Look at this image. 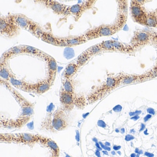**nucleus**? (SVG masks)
Listing matches in <instances>:
<instances>
[{
	"instance_id": "nucleus-46",
	"label": "nucleus",
	"mask_w": 157,
	"mask_h": 157,
	"mask_svg": "<svg viewBox=\"0 0 157 157\" xmlns=\"http://www.w3.org/2000/svg\"><path fill=\"white\" fill-rule=\"evenodd\" d=\"M102 152H103V154H104L107 155H108V152H107V150L103 151H102Z\"/></svg>"
},
{
	"instance_id": "nucleus-37",
	"label": "nucleus",
	"mask_w": 157,
	"mask_h": 157,
	"mask_svg": "<svg viewBox=\"0 0 157 157\" xmlns=\"http://www.w3.org/2000/svg\"><path fill=\"white\" fill-rule=\"evenodd\" d=\"M145 128H146V125H145V124L142 123V124H140V129L139 130V131L140 132H142V131L145 130Z\"/></svg>"
},
{
	"instance_id": "nucleus-42",
	"label": "nucleus",
	"mask_w": 157,
	"mask_h": 157,
	"mask_svg": "<svg viewBox=\"0 0 157 157\" xmlns=\"http://www.w3.org/2000/svg\"><path fill=\"white\" fill-rule=\"evenodd\" d=\"M140 150H139V149L138 148H136L135 149V150H134V152H135L136 154H139Z\"/></svg>"
},
{
	"instance_id": "nucleus-51",
	"label": "nucleus",
	"mask_w": 157,
	"mask_h": 157,
	"mask_svg": "<svg viewBox=\"0 0 157 157\" xmlns=\"http://www.w3.org/2000/svg\"><path fill=\"white\" fill-rule=\"evenodd\" d=\"M117 154H119V155H120H120H121V154H122L121 152L119 151H117Z\"/></svg>"
},
{
	"instance_id": "nucleus-32",
	"label": "nucleus",
	"mask_w": 157,
	"mask_h": 157,
	"mask_svg": "<svg viewBox=\"0 0 157 157\" xmlns=\"http://www.w3.org/2000/svg\"><path fill=\"white\" fill-rule=\"evenodd\" d=\"M99 144H100V146H101V148H102L104 149L105 150H107V151H111V148L109 146H107L106 145H104L102 142H99Z\"/></svg>"
},
{
	"instance_id": "nucleus-27",
	"label": "nucleus",
	"mask_w": 157,
	"mask_h": 157,
	"mask_svg": "<svg viewBox=\"0 0 157 157\" xmlns=\"http://www.w3.org/2000/svg\"><path fill=\"white\" fill-rule=\"evenodd\" d=\"M61 87L65 91L75 95L74 89L71 80L62 79Z\"/></svg>"
},
{
	"instance_id": "nucleus-12",
	"label": "nucleus",
	"mask_w": 157,
	"mask_h": 157,
	"mask_svg": "<svg viewBox=\"0 0 157 157\" xmlns=\"http://www.w3.org/2000/svg\"><path fill=\"white\" fill-rule=\"evenodd\" d=\"M58 47H72L83 44L88 41L84 35L69 36L65 37L56 36Z\"/></svg>"
},
{
	"instance_id": "nucleus-34",
	"label": "nucleus",
	"mask_w": 157,
	"mask_h": 157,
	"mask_svg": "<svg viewBox=\"0 0 157 157\" xmlns=\"http://www.w3.org/2000/svg\"><path fill=\"white\" fill-rule=\"evenodd\" d=\"M151 118H152V115H151V114H148V115H146V116L144 117V122H146L147 121H148Z\"/></svg>"
},
{
	"instance_id": "nucleus-16",
	"label": "nucleus",
	"mask_w": 157,
	"mask_h": 157,
	"mask_svg": "<svg viewBox=\"0 0 157 157\" xmlns=\"http://www.w3.org/2000/svg\"><path fill=\"white\" fill-rule=\"evenodd\" d=\"M9 60L1 59L0 62V77L1 80L10 83L11 79L16 78L10 67Z\"/></svg>"
},
{
	"instance_id": "nucleus-41",
	"label": "nucleus",
	"mask_w": 157,
	"mask_h": 157,
	"mask_svg": "<svg viewBox=\"0 0 157 157\" xmlns=\"http://www.w3.org/2000/svg\"><path fill=\"white\" fill-rule=\"evenodd\" d=\"M100 150H96V152H95V155H96V156L97 157H101V153L100 152Z\"/></svg>"
},
{
	"instance_id": "nucleus-52",
	"label": "nucleus",
	"mask_w": 157,
	"mask_h": 157,
	"mask_svg": "<svg viewBox=\"0 0 157 157\" xmlns=\"http://www.w3.org/2000/svg\"><path fill=\"white\" fill-rule=\"evenodd\" d=\"M143 154V151L142 150H140V152H139V154Z\"/></svg>"
},
{
	"instance_id": "nucleus-18",
	"label": "nucleus",
	"mask_w": 157,
	"mask_h": 157,
	"mask_svg": "<svg viewBox=\"0 0 157 157\" xmlns=\"http://www.w3.org/2000/svg\"><path fill=\"white\" fill-rule=\"evenodd\" d=\"M51 86L48 80L45 79L35 83H31L30 93L36 95H42L48 91Z\"/></svg>"
},
{
	"instance_id": "nucleus-1",
	"label": "nucleus",
	"mask_w": 157,
	"mask_h": 157,
	"mask_svg": "<svg viewBox=\"0 0 157 157\" xmlns=\"http://www.w3.org/2000/svg\"><path fill=\"white\" fill-rule=\"evenodd\" d=\"M128 19V7L118 6L117 14L112 24H102L87 30L83 34L87 41L113 36L122 29Z\"/></svg>"
},
{
	"instance_id": "nucleus-10",
	"label": "nucleus",
	"mask_w": 157,
	"mask_h": 157,
	"mask_svg": "<svg viewBox=\"0 0 157 157\" xmlns=\"http://www.w3.org/2000/svg\"><path fill=\"white\" fill-rule=\"evenodd\" d=\"M96 1H83L74 5L69 6L67 16H71L75 21H78L84 13L94 7Z\"/></svg>"
},
{
	"instance_id": "nucleus-25",
	"label": "nucleus",
	"mask_w": 157,
	"mask_h": 157,
	"mask_svg": "<svg viewBox=\"0 0 157 157\" xmlns=\"http://www.w3.org/2000/svg\"><path fill=\"white\" fill-rule=\"evenodd\" d=\"M146 26L157 28V13L156 11L148 12Z\"/></svg>"
},
{
	"instance_id": "nucleus-29",
	"label": "nucleus",
	"mask_w": 157,
	"mask_h": 157,
	"mask_svg": "<svg viewBox=\"0 0 157 157\" xmlns=\"http://www.w3.org/2000/svg\"><path fill=\"white\" fill-rule=\"evenodd\" d=\"M151 71L152 72V75L154 76H155V77L157 76V56L154 67L152 68V69L151 70Z\"/></svg>"
},
{
	"instance_id": "nucleus-50",
	"label": "nucleus",
	"mask_w": 157,
	"mask_h": 157,
	"mask_svg": "<svg viewBox=\"0 0 157 157\" xmlns=\"http://www.w3.org/2000/svg\"><path fill=\"white\" fill-rule=\"evenodd\" d=\"M115 131H116V133H119V132H120V131H119L118 129H116L115 130Z\"/></svg>"
},
{
	"instance_id": "nucleus-31",
	"label": "nucleus",
	"mask_w": 157,
	"mask_h": 157,
	"mask_svg": "<svg viewBox=\"0 0 157 157\" xmlns=\"http://www.w3.org/2000/svg\"><path fill=\"white\" fill-rule=\"evenodd\" d=\"M122 109V107H121L120 105H117L113 108V110L114 111V112L119 113V112H121Z\"/></svg>"
},
{
	"instance_id": "nucleus-40",
	"label": "nucleus",
	"mask_w": 157,
	"mask_h": 157,
	"mask_svg": "<svg viewBox=\"0 0 157 157\" xmlns=\"http://www.w3.org/2000/svg\"><path fill=\"white\" fill-rule=\"evenodd\" d=\"M95 146H96V148H97V149H98V150H102V148H101V146H100L99 143L96 142V144H95Z\"/></svg>"
},
{
	"instance_id": "nucleus-48",
	"label": "nucleus",
	"mask_w": 157,
	"mask_h": 157,
	"mask_svg": "<svg viewBox=\"0 0 157 157\" xmlns=\"http://www.w3.org/2000/svg\"><path fill=\"white\" fill-rule=\"evenodd\" d=\"M130 133H136V131H134V129H132V130H131V131H130Z\"/></svg>"
},
{
	"instance_id": "nucleus-4",
	"label": "nucleus",
	"mask_w": 157,
	"mask_h": 157,
	"mask_svg": "<svg viewBox=\"0 0 157 157\" xmlns=\"http://www.w3.org/2000/svg\"><path fill=\"white\" fill-rule=\"evenodd\" d=\"M120 82L119 78L109 77L103 84L97 87L91 91L87 96V100L89 104H92L104 97L109 91L116 86Z\"/></svg>"
},
{
	"instance_id": "nucleus-20",
	"label": "nucleus",
	"mask_w": 157,
	"mask_h": 157,
	"mask_svg": "<svg viewBox=\"0 0 157 157\" xmlns=\"http://www.w3.org/2000/svg\"><path fill=\"white\" fill-rule=\"evenodd\" d=\"M39 143L47 146V148H49L52 151L54 157H57L58 156L60 152L59 148L56 143L51 139L42 136Z\"/></svg>"
},
{
	"instance_id": "nucleus-17",
	"label": "nucleus",
	"mask_w": 157,
	"mask_h": 157,
	"mask_svg": "<svg viewBox=\"0 0 157 157\" xmlns=\"http://www.w3.org/2000/svg\"><path fill=\"white\" fill-rule=\"evenodd\" d=\"M46 62H47L48 67V78L49 83L53 85L57 73V64L55 59L50 55H48L46 58Z\"/></svg>"
},
{
	"instance_id": "nucleus-35",
	"label": "nucleus",
	"mask_w": 157,
	"mask_h": 157,
	"mask_svg": "<svg viewBox=\"0 0 157 157\" xmlns=\"http://www.w3.org/2000/svg\"><path fill=\"white\" fill-rule=\"evenodd\" d=\"M98 125L100 127H102L103 128H105V127H106V125L105 124V123L103 121H99Z\"/></svg>"
},
{
	"instance_id": "nucleus-38",
	"label": "nucleus",
	"mask_w": 157,
	"mask_h": 157,
	"mask_svg": "<svg viewBox=\"0 0 157 157\" xmlns=\"http://www.w3.org/2000/svg\"><path fill=\"white\" fill-rule=\"evenodd\" d=\"M139 118H140V117H139V115H135L134 116L132 117L131 118V119L134 120V121H136V120L139 119Z\"/></svg>"
},
{
	"instance_id": "nucleus-28",
	"label": "nucleus",
	"mask_w": 157,
	"mask_h": 157,
	"mask_svg": "<svg viewBox=\"0 0 157 157\" xmlns=\"http://www.w3.org/2000/svg\"><path fill=\"white\" fill-rule=\"evenodd\" d=\"M151 46L157 49V32L152 30Z\"/></svg>"
},
{
	"instance_id": "nucleus-33",
	"label": "nucleus",
	"mask_w": 157,
	"mask_h": 157,
	"mask_svg": "<svg viewBox=\"0 0 157 157\" xmlns=\"http://www.w3.org/2000/svg\"><path fill=\"white\" fill-rule=\"evenodd\" d=\"M146 111H147V112H148L149 114L152 115H154L155 114V112L153 108H148Z\"/></svg>"
},
{
	"instance_id": "nucleus-15",
	"label": "nucleus",
	"mask_w": 157,
	"mask_h": 157,
	"mask_svg": "<svg viewBox=\"0 0 157 157\" xmlns=\"http://www.w3.org/2000/svg\"><path fill=\"white\" fill-rule=\"evenodd\" d=\"M59 98L61 107L66 112H71L75 106V95L69 93L60 88Z\"/></svg>"
},
{
	"instance_id": "nucleus-44",
	"label": "nucleus",
	"mask_w": 157,
	"mask_h": 157,
	"mask_svg": "<svg viewBox=\"0 0 157 157\" xmlns=\"http://www.w3.org/2000/svg\"><path fill=\"white\" fill-rule=\"evenodd\" d=\"M144 134L145 135H148V134H149L148 133V129H146L144 131Z\"/></svg>"
},
{
	"instance_id": "nucleus-49",
	"label": "nucleus",
	"mask_w": 157,
	"mask_h": 157,
	"mask_svg": "<svg viewBox=\"0 0 157 157\" xmlns=\"http://www.w3.org/2000/svg\"><path fill=\"white\" fill-rule=\"evenodd\" d=\"M111 154H112L113 155H116V152H115V151H112V152H111Z\"/></svg>"
},
{
	"instance_id": "nucleus-47",
	"label": "nucleus",
	"mask_w": 157,
	"mask_h": 157,
	"mask_svg": "<svg viewBox=\"0 0 157 157\" xmlns=\"http://www.w3.org/2000/svg\"><path fill=\"white\" fill-rule=\"evenodd\" d=\"M136 153H133L131 155V157H136Z\"/></svg>"
},
{
	"instance_id": "nucleus-7",
	"label": "nucleus",
	"mask_w": 157,
	"mask_h": 157,
	"mask_svg": "<svg viewBox=\"0 0 157 157\" xmlns=\"http://www.w3.org/2000/svg\"><path fill=\"white\" fill-rule=\"evenodd\" d=\"M98 44L102 52H116L128 54H133L135 53V51L129 43L127 44L114 40L102 41Z\"/></svg>"
},
{
	"instance_id": "nucleus-22",
	"label": "nucleus",
	"mask_w": 157,
	"mask_h": 157,
	"mask_svg": "<svg viewBox=\"0 0 157 157\" xmlns=\"http://www.w3.org/2000/svg\"><path fill=\"white\" fill-rule=\"evenodd\" d=\"M9 83L16 89L25 92L30 93V83H27L22 80H18L16 78H12Z\"/></svg>"
},
{
	"instance_id": "nucleus-39",
	"label": "nucleus",
	"mask_w": 157,
	"mask_h": 157,
	"mask_svg": "<svg viewBox=\"0 0 157 157\" xmlns=\"http://www.w3.org/2000/svg\"><path fill=\"white\" fill-rule=\"evenodd\" d=\"M121 148V146H120L114 145V146H113V149L115 151H118V150H120Z\"/></svg>"
},
{
	"instance_id": "nucleus-26",
	"label": "nucleus",
	"mask_w": 157,
	"mask_h": 157,
	"mask_svg": "<svg viewBox=\"0 0 157 157\" xmlns=\"http://www.w3.org/2000/svg\"><path fill=\"white\" fill-rule=\"evenodd\" d=\"M91 58V57L88 54V53L84 51L77 58L76 62L80 68L81 67L83 66L88 62Z\"/></svg>"
},
{
	"instance_id": "nucleus-45",
	"label": "nucleus",
	"mask_w": 157,
	"mask_h": 157,
	"mask_svg": "<svg viewBox=\"0 0 157 157\" xmlns=\"http://www.w3.org/2000/svg\"><path fill=\"white\" fill-rule=\"evenodd\" d=\"M105 145H106L107 146H111V144L109 142H106L105 143Z\"/></svg>"
},
{
	"instance_id": "nucleus-21",
	"label": "nucleus",
	"mask_w": 157,
	"mask_h": 157,
	"mask_svg": "<svg viewBox=\"0 0 157 157\" xmlns=\"http://www.w3.org/2000/svg\"><path fill=\"white\" fill-rule=\"evenodd\" d=\"M22 48L23 54L34 55L41 58L44 60L48 55L42 51L30 46L22 45Z\"/></svg>"
},
{
	"instance_id": "nucleus-43",
	"label": "nucleus",
	"mask_w": 157,
	"mask_h": 157,
	"mask_svg": "<svg viewBox=\"0 0 157 157\" xmlns=\"http://www.w3.org/2000/svg\"><path fill=\"white\" fill-rule=\"evenodd\" d=\"M120 132H121V134H124L125 132V128H122L121 130H120Z\"/></svg>"
},
{
	"instance_id": "nucleus-53",
	"label": "nucleus",
	"mask_w": 157,
	"mask_h": 157,
	"mask_svg": "<svg viewBox=\"0 0 157 157\" xmlns=\"http://www.w3.org/2000/svg\"><path fill=\"white\" fill-rule=\"evenodd\" d=\"M140 157V154H137L136 156V157Z\"/></svg>"
},
{
	"instance_id": "nucleus-6",
	"label": "nucleus",
	"mask_w": 157,
	"mask_h": 157,
	"mask_svg": "<svg viewBox=\"0 0 157 157\" xmlns=\"http://www.w3.org/2000/svg\"><path fill=\"white\" fill-rule=\"evenodd\" d=\"M16 23L21 29L26 30L38 38L40 33L43 30L41 25L22 13L13 14Z\"/></svg>"
},
{
	"instance_id": "nucleus-9",
	"label": "nucleus",
	"mask_w": 157,
	"mask_h": 157,
	"mask_svg": "<svg viewBox=\"0 0 157 157\" xmlns=\"http://www.w3.org/2000/svg\"><path fill=\"white\" fill-rule=\"evenodd\" d=\"M152 36V30L138 29L134 31L130 44L133 49L135 51L151 45Z\"/></svg>"
},
{
	"instance_id": "nucleus-19",
	"label": "nucleus",
	"mask_w": 157,
	"mask_h": 157,
	"mask_svg": "<svg viewBox=\"0 0 157 157\" xmlns=\"http://www.w3.org/2000/svg\"><path fill=\"white\" fill-rule=\"evenodd\" d=\"M80 67L76 62H72L69 64L62 73L63 79L71 80L73 76L77 73Z\"/></svg>"
},
{
	"instance_id": "nucleus-2",
	"label": "nucleus",
	"mask_w": 157,
	"mask_h": 157,
	"mask_svg": "<svg viewBox=\"0 0 157 157\" xmlns=\"http://www.w3.org/2000/svg\"><path fill=\"white\" fill-rule=\"evenodd\" d=\"M41 135L32 133H1L0 141L5 143H15L18 144H33L39 143Z\"/></svg>"
},
{
	"instance_id": "nucleus-8",
	"label": "nucleus",
	"mask_w": 157,
	"mask_h": 157,
	"mask_svg": "<svg viewBox=\"0 0 157 157\" xmlns=\"http://www.w3.org/2000/svg\"><path fill=\"white\" fill-rule=\"evenodd\" d=\"M150 1L145 0H132L131 1L130 12L132 19L134 22L146 26L148 12L143 5Z\"/></svg>"
},
{
	"instance_id": "nucleus-11",
	"label": "nucleus",
	"mask_w": 157,
	"mask_h": 157,
	"mask_svg": "<svg viewBox=\"0 0 157 157\" xmlns=\"http://www.w3.org/2000/svg\"><path fill=\"white\" fill-rule=\"evenodd\" d=\"M52 126L55 131H64L68 126L66 112L61 107L58 108L53 113Z\"/></svg>"
},
{
	"instance_id": "nucleus-30",
	"label": "nucleus",
	"mask_w": 157,
	"mask_h": 157,
	"mask_svg": "<svg viewBox=\"0 0 157 157\" xmlns=\"http://www.w3.org/2000/svg\"><path fill=\"white\" fill-rule=\"evenodd\" d=\"M134 139V137L132 136L131 134H127L125 137V140L127 142H129L131 140H133Z\"/></svg>"
},
{
	"instance_id": "nucleus-23",
	"label": "nucleus",
	"mask_w": 157,
	"mask_h": 157,
	"mask_svg": "<svg viewBox=\"0 0 157 157\" xmlns=\"http://www.w3.org/2000/svg\"><path fill=\"white\" fill-rule=\"evenodd\" d=\"M38 39L47 43L57 46L56 36L51 33L43 30L39 35Z\"/></svg>"
},
{
	"instance_id": "nucleus-5",
	"label": "nucleus",
	"mask_w": 157,
	"mask_h": 157,
	"mask_svg": "<svg viewBox=\"0 0 157 157\" xmlns=\"http://www.w3.org/2000/svg\"><path fill=\"white\" fill-rule=\"evenodd\" d=\"M21 30L15 21L13 14L1 17L0 34L2 36L12 38L19 35Z\"/></svg>"
},
{
	"instance_id": "nucleus-24",
	"label": "nucleus",
	"mask_w": 157,
	"mask_h": 157,
	"mask_svg": "<svg viewBox=\"0 0 157 157\" xmlns=\"http://www.w3.org/2000/svg\"><path fill=\"white\" fill-rule=\"evenodd\" d=\"M23 54L22 48V45L17 46L10 48L8 50L3 54L1 59L9 60L10 58L12 57L15 55L18 54Z\"/></svg>"
},
{
	"instance_id": "nucleus-36",
	"label": "nucleus",
	"mask_w": 157,
	"mask_h": 157,
	"mask_svg": "<svg viewBox=\"0 0 157 157\" xmlns=\"http://www.w3.org/2000/svg\"><path fill=\"white\" fill-rule=\"evenodd\" d=\"M144 155L148 157H154V154L151 153V152H146L144 153Z\"/></svg>"
},
{
	"instance_id": "nucleus-13",
	"label": "nucleus",
	"mask_w": 157,
	"mask_h": 157,
	"mask_svg": "<svg viewBox=\"0 0 157 157\" xmlns=\"http://www.w3.org/2000/svg\"><path fill=\"white\" fill-rule=\"evenodd\" d=\"M35 1L42 4L46 7L52 10L53 13L55 15L67 16L69 6L65 4L53 0H43Z\"/></svg>"
},
{
	"instance_id": "nucleus-3",
	"label": "nucleus",
	"mask_w": 157,
	"mask_h": 157,
	"mask_svg": "<svg viewBox=\"0 0 157 157\" xmlns=\"http://www.w3.org/2000/svg\"><path fill=\"white\" fill-rule=\"evenodd\" d=\"M1 83L9 90L21 107L22 113L20 117H31L34 113L35 106L33 103L27 100L9 82L1 80Z\"/></svg>"
},
{
	"instance_id": "nucleus-14",
	"label": "nucleus",
	"mask_w": 157,
	"mask_h": 157,
	"mask_svg": "<svg viewBox=\"0 0 157 157\" xmlns=\"http://www.w3.org/2000/svg\"><path fill=\"white\" fill-rule=\"evenodd\" d=\"M30 116L19 117L17 119H1V127L4 128H20L30 120Z\"/></svg>"
}]
</instances>
